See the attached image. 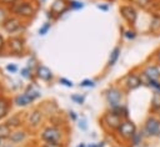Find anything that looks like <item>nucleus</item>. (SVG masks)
Instances as JSON below:
<instances>
[{"label": "nucleus", "mask_w": 160, "mask_h": 147, "mask_svg": "<svg viewBox=\"0 0 160 147\" xmlns=\"http://www.w3.org/2000/svg\"><path fill=\"white\" fill-rule=\"evenodd\" d=\"M142 131L146 138H159L160 137V117L156 115H149L144 122Z\"/></svg>", "instance_id": "nucleus-1"}, {"label": "nucleus", "mask_w": 160, "mask_h": 147, "mask_svg": "<svg viewBox=\"0 0 160 147\" xmlns=\"http://www.w3.org/2000/svg\"><path fill=\"white\" fill-rule=\"evenodd\" d=\"M138 131V127L134 123V121H131L130 118H126V120H122L120 126L118 127V130L115 131V135L122 140L124 142H129L130 138L135 135V132Z\"/></svg>", "instance_id": "nucleus-2"}, {"label": "nucleus", "mask_w": 160, "mask_h": 147, "mask_svg": "<svg viewBox=\"0 0 160 147\" xmlns=\"http://www.w3.org/2000/svg\"><path fill=\"white\" fill-rule=\"evenodd\" d=\"M124 93L125 91L118 86H112V87H109L105 92V98H106V102L109 105L110 108L112 107H116L122 103V100H124Z\"/></svg>", "instance_id": "nucleus-3"}, {"label": "nucleus", "mask_w": 160, "mask_h": 147, "mask_svg": "<svg viewBox=\"0 0 160 147\" xmlns=\"http://www.w3.org/2000/svg\"><path fill=\"white\" fill-rule=\"evenodd\" d=\"M41 140L48 143H61L62 140V131L55 126L46 127L41 132Z\"/></svg>", "instance_id": "nucleus-4"}, {"label": "nucleus", "mask_w": 160, "mask_h": 147, "mask_svg": "<svg viewBox=\"0 0 160 147\" xmlns=\"http://www.w3.org/2000/svg\"><path fill=\"white\" fill-rule=\"evenodd\" d=\"M141 85H142V82H141L140 74H138L136 71H130V72L122 78V86H124V88H125L126 92L134 91V90L139 88Z\"/></svg>", "instance_id": "nucleus-5"}, {"label": "nucleus", "mask_w": 160, "mask_h": 147, "mask_svg": "<svg viewBox=\"0 0 160 147\" xmlns=\"http://www.w3.org/2000/svg\"><path fill=\"white\" fill-rule=\"evenodd\" d=\"M122 118L119 117L116 113H114L111 110L108 111L102 117H101V125L108 130V131H116L118 127L120 126Z\"/></svg>", "instance_id": "nucleus-6"}, {"label": "nucleus", "mask_w": 160, "mask_h": 147, "mask_svg": "<svg viewBox=\"0 0 160 147\" xmlns=\"http://www.w3.org/2000/svg\"><path fill=\"white\" fill-rule=\"evenodd\" d=\"M120 14L122 16V19L130 25L134 26L136 24L138 20V11L132 5H122L120 6Z\"/></svg>", "instance_id": "nucleus-7"}, {"label": "nucleus", "mask_w": 160, "mask_h": 147, "mask_svg": "<svg viewBox=\"0 0 160 147\" xmlns=\"http://www.w3.org/2000/svg\"><path fill=\"white\" fill-rule=\"evenodd\" d=\"M69 9H70L69 1H66V0H55L51 4L50 11H49V16H51V17H59L62 14H65Z\"/></svg>", "instance_id": "nucleus-8"}, {"label": "nucleus", "mask_w": 160, "mask_h": 147, "mask_svg": "<svg viewBox=\"0 0 160 147\" xmlns=\"http://www.w3.org/2000/svg\"><path fill=\"white\" fill-rule=\"evenodd\" d=\"M142 76H145L149 80H160V66L158 64H146L141 72Z\"/></svg>", "instance_id": "nucleus-9"}, {"label": "nucleus", "mask_w": 160, "mask_h": 147, "mask_svg": "<svg viewBox=\"0 0 160 147\" xmlns=\"http://www.w3.org/2000/svg\"><path fill=\"white\" fill-rule=\"evenodd\" d=\"M12 11L22 17H30L35 14V10L31 7L30 4L28 2H22V4H15L12 7Z\"/></svg>", "instance_id": "nucleus-10"}, {"label": "nucleus", "mask_w": 160, "mask_h": 147, "mask_svg": "<svg viewBox=\"0 0 160 147\" xmlns=\"http://www.w3.org/2000/svg\"><path fill=\"white\" fill-rule=\"evenodd\" d=\"M39 97V92L38 91H31V92H25L22 95H19L16 96L15 98V103L18 106H26L29 103H31L35 98Z\"/></svg>", "instance_id": "nucleus-11"}, {"label": "nucleus", "mask_w": 160, "mask_h": 147, "mask_svg": "<svg viewBox=\"0 0 160 147\" xmlns=\"http://www.w3.org/2000/svg\"><path fill=\"white\" fill-rule=\"evenodd\" d=\"M150 112L151 115H156L160 117V92L154 91L150 101Z\"/></svg>", "instance_id": "nucleus-12"}, {"label": "nucleus", "mask_w": 160, "mask_h": 147, "mask_svg": "<svg viewBox=\"0 0 160 147\" xmlns=\"http://www.w3.org/2000/svg\"><path fill=\"white\" fill-rule=\"evenodd\" d=\"M36 75L39 78H41L42 81H50L52 78V72L49 67L44 66V65H39L38 69H36Z\"/></svg>", "instance_id": "nucleus-13"}, {"label": "nucleus", "mask_w": 160, "mask_h": 147, "mask_svg": "<svg viewBox=\"0 0 160 147\" xmlns=\"http://www.w3.org/2000/svg\"><path fill=\"white\" fill-rule=\"evenodd\" d=\"M2 27L6 32L11 34V32H15L19 27H20V21L18 19H8L2 22Z\"/></svg>", "instance_id": "nucleus-14"}, {"label": "nucleus", "mask_w": 160, "mask_h": 147, "mask_svg": "<svg viewBox=\"0 0 160 147\" xmlns=\"http://www.w3.org/2000/svg\"><path fill=\"white\" fill-rule=\"evenodd\" d=\"M145 138H146V136H145L144 131H142V130H138V131L135 132V135H134V136L130 138V141H129L130 147H140Z\"/></svg>", "instance_id": "nucleus-15"}, {"label": "nucleus", "mask_w": 160, "mask_h": 147, "mask_svg": "<svg viewBox=\"0 0 160 147\" xmlns=\"http://www.w3.org/2000/svg\"><path fill=\"white\" fill-rule=\"evenodd\" d=\"M9 47L11 50V52L14 54H20L22 52V40L18 39V37H12L9 40Z\"/></svg>", "instance_id": "nucleus-16"}, {"label": "nucleus", "mask_w": 160, "mask_h": 147, "mask_svg": "<svg viewBox=\"0 0 160 147\" xmlns=\"http://www.w3.org/2000/svg\"><path fill=\"white\" fill-rule=\"evenodd\" d=\"M114 113H116L119 117H121L122 120H126V118H129V110H128V106L126 105H124V103H121V105H119V106H116V107H112V108H110Z\"/></svg>", "instance_id": "nucleus-17"}, {"label": "nucleus", "mask_w": 160, "mask_h": 147, "mask_svg": "<svg viewBox=\"0 0 160 147\" xmlns=\"http://www.w3.org/2000/svg\"><path fill=\"white\" fill-rule=\"evenodd\" d=\"M120 52H121V50H120L119 46H116V47H114V49L111 50L110 56H109V60H108V66H109V67H111V66H114V65L116 64V61H118L119 57H120Z\"/></svg>", "instance_id": "nucleus-18"}, {"label": "nucleus", "mask_w": 160, "mask_h": 147, "mask_svg": "<svg viewBox=\"0 0 160 147\" xmlns=\"http://www.w3.org/2000/svg\"><path fill=\"white\" fill-rule=\"evenodd\" d=\"M41 118H42L41 112H40V111H38V110H35V111H32V112H31V115H30L29 125H30L31 127H36V126H39V125H40Z\"/></svg>", "instance_id": "nucleus-19"}, {"label": "nucleus", "mask_w": 160, "mask_h": 147, "mask_svg": "<svg viewBox=\"0 0 160 147\" xmlns=\"http://www.w3.org/2000/svg\"><path fill=\"white\" fill-rule=\"evenodd\" d=\"M11 126L9 123H2L0 125V138H6V137H10L11 135Z\"/></svg>", "instance_id": "nucleus-20"}, {"label": "nucleus", "mask_w": 160, "mask_h": 147, "mask_svg": "<svg viewBox=\"0 0 160 147\" xmlns=\"http://www.w3.org/2000/svg\"><path fill=\"white\" fill-rule=\"evenodd\" d=\"M150 31L158 34L160 32V16L159 15H155L150 22Z\"/></svg>", "instance_id": "nucleus-21"}, {"label": "nucleus", "mask_w": 160, "mask_h": 147, "mask_svg": "<svg viewBox=\"0 0 160 147\" xmlns=\"http://www.w3.org/2000/svg\"><path fill=\"white\" fill-rule=\"evenodd\" d=\"M10 141L12 142V143H18V142H21L24 138H25V132H22V131H18V132H12L11 135H10Z\"/></svg>", "instance_id": "nucleus-22"}, {"label": "nucleus", "mask_w": 160, "mask_h": 147, "mask_svg": "<svg viewBox=\"0 0 160 147\" xmlns=\"http://www.w3.org/2000/svg\"><path fill=\"white\" fill-rule=\"evenodd\" d=\"M8 108H9V102H8V100L0 98V118L6 115Z\"/></svg>", "instance_id": "nucleus-23"}, {"label": "nucleus", "mask_w": 160, "mask_h": 147, "mask_svg": "<svg viewBox=\"0 0 160 147\" xmlns=\"http://www.w3.org/2000/svg\"><path fill=\"white\" fill-rule=\"evenodd\" d=\"M146 86L152 88L154 91H159L160 92V80H149Z\"/></svg>", "instance_id": "nucleus-24"}, {"label": "nucleus", "mask_w": 160, "mask_h": 147, "mask_svg": "<svg viewBox=\"0 0 160 147\" xmlns=\"http://www.w3.org/2000/svg\"><path fill=\"white\" fill-rule=\"evenodd\" d=\"M136 36H138V34L134 29H128V30L124 31V37L128 39V40H135Z\"/></svg>", "instance_id": "nucleus-25"}, {"label": "nucleus", "mask_w": 160, "mask_h": 147, "mask_svg": "<svg viewBox=\"0 0 160 147\" xmlns=\"http://www.w3.org/2000/svg\"><path fill=\"white\" fill-rule=\"evenodd\" d=\"M69 5H70V9H72V10H80L84 7V2H80L76 0H70Z\"/></svg>", "instance_id": "nucleus-26"}, {"label": "nucleus", "mask_w": 160, "mask_h": 147, "mask_svg": "<svg viewBox=\"0 0 160 147\" xmlns=\"http://www.w3.org/2000/svg\"><path fill=\"white\" fill-rule=\"evenodd\" d=\"M80 86L81 87H95V82L92 80H89V78H85L80 82Z\"/></svg>", "instance_id": "nucleus-27"}, {"label": "nucleus", "mask_w": 160, "mask_h": 147, "mask_svg": "<svg viewBox=\"0 0 160 147\" xmlns=\"http://www.w3.org/2000/svg\"><path fill=\"white\" fill-rule=\"evenodd\" d=\"M71 100H72L75 103H78V105H82L84 101H85V97L81 96V95H72V96H71Z\"/></svg>", "instance_id": "nucleus-28"}, {"label": "nucleus", "mask_w": 160, "mask_h": 147, "mask_svg": "<svg viewBox=\"0 0 160 147\" xmlns=\"http://www.w3.org/2000/svg\"><path fill=\"white\" fill-rule=\"evenodd\" d=\"M8 123H9L11 127H18V126L20 125V120H19L18 116H12V117L8 121Z\"/></svg>", "instance_id": "nucleus-29"}, {"label": "nucleus", "mask_w": 160, "mask_h": 147, "mask_svg": "<svg viewBox=\"0 0 160 147\" xmlns=\"http://www.w3.org/2000/svg\"><path fill=\"white\" fill-rule=\"evenodd\" d=\"M50 26H51V25H50L49 22H45V24H44V26H41V27H40V30H39V34H40V35H45V34L49 31Z\"/></svg>", "instance_id": "nucleus-30"}, {"label": "nucleus", "mask_w": 160, "mask_h": 147, "mask_svg": "<svg viewBox=\"0 0 160 147\" xmlns=\"http://www.w3.org/2000/svg\"><path fill=\"white\" fill-rule=\"evenodd\" d=\"M59 81H60V83H62V85H64V86H66V87H72V86H74V83H72L70 80L65 78V77H61Z\"/></svg>", "instance_id": "nucleus-31"}, {"label": "nucleus", "mask_w": 160, "mask_h": 147, "mask_svg": "<svg viewBox=\"0 0 160 147\" xmlns=\"http://www.w3.org/2000/svg\"><path fill=\"white\" fill-rule=\"evenodd\" d=\"M152 59H154L155 64H158V65L160 66V49H158V50L154 52V56H152Z\"/></svg>", "instance_id": "nucleus-32"}, {"label": "nucleus", "mask_w": 160, "mask_h": 147, "mask_svg": "<svg viewBox=\"0 0 160 147\" xmlns=\"http://www.w3.org/2000/svg\"><path fill=\"white\" fill-rule=\"evenodd\" d=\"M21 76L25 77V78H30V71H29V69H22L21 70Z\"/></svg>", "instance_id": "nucleus-33"}, {"label": "nucleus", "mask_w": 160, "mask_h": 147, "mask_svg": "<svg viewBox=\"0 0 160 147\" xmlns=\"http://www.w3.org/2000/svg\"><path fill=\"white\" fill-rule=\"evenodd\" d=\"M79 127H80L82 131H85V130L88 128V126H86V121H85V120H81L80 123H79Z\"/></svg>", "instance_id": "nucleus-34"}, {"label": "nucleus", "mask_w": 160, "mask_h": 147, "mask_svg": "<svg viewBox=\"0 0 160 147\" xmlns=\"http://www.w3.org/2000/svg\"><path fill=\"white\" fill-rule=\"evenodd\" d=\"M6 70L10 71V72H15L16 71V66L15 65H8L6 66Z\"/></svg>", "instance_id": "nucleus-35"}, {"label": "nucleus", "mask_w": 160, "mask_h": 147, "mask_svg": "<svg viewBox=\"0 0 160 147\" xmlns=\"http://www.w3.org/2000/svg\"><path fill=\"white\" fill-rule=\"evenodd\" d=\"M44 147H61V143H45Z\"/></svg>", "instance_id": "nucleus-36"}, {"label": "nucleus", "mask_w": 160, "mask_h": 147, "mask_svg": "<svg viewBox=\"0 0 160 147\" xmlns=\"http://www.w3.org/2000/svg\"><path fill=\"white\" fill-rule=\"evenodd\" d=\"M5 16H6L5 11H4L2 9H0V22H4V20H5Z\"/></svg>", "instance_id": "nucleus-37"}, {"label": "nucleus", "mask_w": 160, "mask_h": 147, "mask_svg": "<svg viewBox=\"0 0 160 147\" xmlns=\"http://www.w3.org/2000/svg\"><path fill=\"white\" fill-rule=\"evenodd\" d=\"M98 7H99L100 10H104V11H108V9H109L106 5H98Z\"/></svg>", "instance_id": "nucleus-38"}, {"label": "nucleus", "mask_w": 160, "mask_h": 147, "mask_svg": "<svg viewBox=\"0 0 160 147\" xmlns=\"http://www.w3.org/2000/svg\"><path fill=\"white\" fill-rule=\"evenodd\" d=\"M69 113H70V117H71V118L75 121V120H76V115H75V112H74V111H70Z\"/></svg>", "instance_id": "nucleus-39"}, {"label": "nucleus", "mask_w": 160, "mask_h": 147, "mask_svg": "<svg viewBox=\"0 0 160 147\" xmlns=\"http://www.w3.org/2000/svg\"><path fill=\"white\" fill-rule=\"evenodd\" d=\"M2 46H4V40H2V37H1V35H0V50L2 49Z\"/></svg>", "instance_id": "nucleus-40"}, {"label": "nucleus", "mask_w": 160, "mask_h": 147, "mask_svg": "<svg viewBox=\"0 0 160 147\" xmlns=\"http://www.w3.org/2000/svg\"><path fill=\"white\" fill-rule=\"evenodd\" d=\"M86 147H98V145H96V143H90V145L86 146Z\"/></svg>", "instance_id": "nucleus-41"}, {"label": "nucleus", "mask_w": 160, "mask_h": 147, "mask_svg": "<svg viewBox=\"0 0 160 147\" xmlns=\"http://www.w3.org/2000/svg\"><path fill=\"white\" fill-rule=\"evenodd\" d=\"M76 147H86V146H85V145H84V143H80V145H78V146H76Z\"/></svg>", "instance_id": "nucleus-42"}, {"label": "nucleus", "mask_w": 160, "mask_h": 147, "mask_svg": "<svg viewBox=\"0 0 160 147\" xmlns=\"http://www.w3.org/2000/svg\"><path fill=\"white\" fill-rule=\"evenodd\" d=\"M0 146H1V138H0Z\"/></svg>", "instance_id": "nucleus-43"}]
</instances>
